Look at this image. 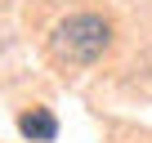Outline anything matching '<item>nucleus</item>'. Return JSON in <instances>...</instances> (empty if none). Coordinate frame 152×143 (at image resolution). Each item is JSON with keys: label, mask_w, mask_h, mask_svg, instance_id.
Here are the masks:
<instances>
[{"label": "nucleus", "mask_w": 152, "mask_h": 143, "mask_svg": "<svg viewBox=\"0 0 152 143\" xmlns=\"http://www.w3.org/2000/svg\"><path fill=\"white\" fill-rule=\"evenodd\" d=\"M112 45V23L99 14H67L54 31H49V54L67 67H90L103 58V49Z\"/></svg>", "instance_id": "nucleus-1"}, {"label": "nucleus", "mask_w": 152, "mask_h": 143, "mask_svg": "<svg viewBox=\"0 0 152 143\" xmlns=\"http://www.w3.org/2000/svg\"><path fill=\"white\" fill-rule=\"evenodd\" d=\"M18 130H23V139H27V143H49V139L58 134V121H54V112L31 107V112H23V116H18Z\"/></svg>", "instance_id": "nucleus-2"}]
</instances>
